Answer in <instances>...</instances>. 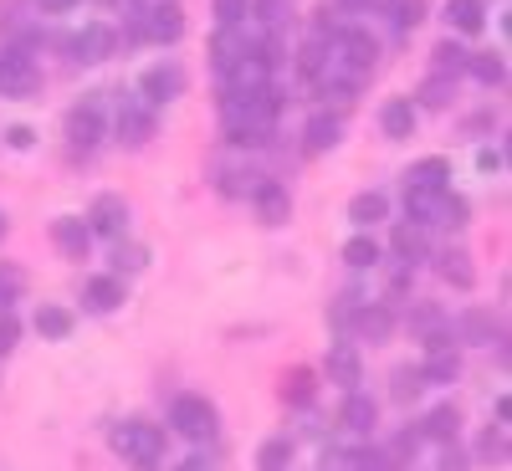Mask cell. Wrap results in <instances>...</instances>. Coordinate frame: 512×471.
Returning <instances> with one entry per match:
<instances>
[{
	"label": "cell",
	"instance_id": "cell-18",
	"mask_svg": "<svg viewBox=\"0 0 512 471\" xmlns=\"http://www.w3.org/2000/svg\"><path fill=\"white\" fill-rule=\"evenodd\" d=\"M390 328H395V318H390V308H384V303H369V308L354 313V333L369 338V344H384V338H390Z\"/></svg>",
	"mask_w": 512,
	"mask_h": 471
},
{
	"label": "cell",
	"instance_id": "cell-26",
	"mask_svg": "<svg viewBox=\"0 0 512 471\" xmlns=\"http://www.w3.org/2000/svg\"><path fill=\"white\" fill-rule=\"evenodd\" d=\"M431 441H456V431H461V410L456 405H436L431 415H425V425H420Z\"/></svg>",
	"mask_w": 512,
	"mask_h": 471
},
{
	"label": "cell",
	"instance_id": "cell-24",
	"mask_svg": "<svg viewBox=\"0 0 512 471\" xmlns=\"http://www.w3.org/2000/svg\"><path fill=\"white\" fill-rule=\"evenodd\" d=\"M446 21H451L456 31H482L487 0H446Z\"/></svg>",
	"mask_w": 512,
	"mask_h": 471
},
{
	"label": "cell",
	"instance_id": "cell-7",
	"mask_svg": "<svg viewBox=\"0 0 512 471\" xmlns=\"http://www.w3.org/2000/svg\"><path fill=\"white\" fill-rule=\"evenodd\" d=\"M359 379H364V359L354 344H333L328 349V384H338V390H359Z\"/></svg>",
	"mask_w": 512,
	"mask_h": 471
},
{
	"label": "cell",
	"instance_id": "cell-35",
	"mask_svg": "<svg viewBox=\"0 0 512 471\" xmlns=\"http://www.w3.org/2000/svg\"><path fill=\"white\" fill-rule=\"evenodd\" d=\"M482 461L487 466H507V425H492L482 436Z\"/></svg>",
	"mask_w": 512,
	"mask_h": 471
},
{
	"label": "cell",
	"instance_id": "cell-40",
	"mask_svg": "<svg viewBox=\"0 0 512 471\" xmlns=\"http://www.w3.org/2000/svg\"><path fill=\"white\" fill-rule=\"evenodd\" d=\"M436 226H466V200H461V195L446 190V200H441V221H436Z\"/></svg>",
	"mask_w": 512,
	"mask_h": 471
},
{
	"label": "cell",
	"instance_id": "cell-1",
	"mask_svg": "<svg viewBox=\"0 0 512 471\" xmlns=\"http://www.w3.org/2000/svg\"><path fill=\"white\" fill-rule=\"evenodd\" d=\"M108 441H113L118 456L139 461V466H154V461L164 456V431H159V425H149V420H123V425H113Z\"/></svg>",
	"mask_w": 512,
	"mask_h": 471
},
{
	"label": "cell",
	"instance_id": "cell-50",
	"mask_svg": "<svg viewBox=\"0 0 512 471\" xmlns=\"http://www.w3.org/2000/svg\"><path fill=\"white\" fill-rule=\"evenodd\" d=\"M338 6H349V11H364V6H369V0H338Z\"/></svg>",
	"mask_w": 512,
	"mask_h": 471
},
{
	"label": "cell",
	"instance_id": "cell-49",
	"mask_svg": "<svg viewBox=\"0 0 512 471\" xmlns=\"http://www.w3.org/2000/svg\"><path fill=\"white\" fill-rule=\"evenodd\" d=\"M482 169H502V154L497 149H482Z\"/></svg>",
	"mask_w": 512,
	"mask_h": 471
},
{
	"label": "cell",
	"instance_id": "cell-41",
	"mask_svg": "<svg viewBox=\"0 0 512 471\" xmlns=\"http://www.w3.org/2000/svg\"><path fill=\"white\" fill-rule=\"evenodd\" d=\"M287 11H292V0H256V16H262L267 26H282Z\"/></svg>",
	"mask_w": 512,
	"mask_h": 471
},
{
	"label": "cell",
	"instance_id": "cell-6",
	"mask_svg": "<svg viewBox=\"0 0 512 471\" xmlns=\"http://www.w3.org/2000/svg\"><path fill=\"white\" fill-rule=\"evenodd\" d=\"M118 139L134 144V149L154 139V108H149L144 98H128V103L118 108Z\"/></svg>",
	"mask_w": 512,
	"mask_h": 471
},
{
	"label": "cell",
	"instance_id": "cell-13",
	"mask_svg": "<svg viewBox=\"0 0 512 471\" xmlns=\"http://www.w3.org/2000/svg\"><path fill=\"white\" fill-rule=\"evenodd\" d=\"M246 52H251V41H246V36H236V26H221V31H216V41H210V62H216V72H221V77H226Z\"/></svg>",
	"mask_w": 512,
	"mask_h": 471
},
{
	"label": "cell",
	"instance_id": "cell-32",
	"mask_svg": "<svg viewBox=\"0 0 512 471\" xmlns=\"http://www.w3.org/2000/svg\"><path fill=\"white\" fill-rule=\"evenodd\" d=\"M282 400H292V405H308V400H313V374H308V369H292V374H282Z\"/></svg>",
	"mask_w": 512,
	"mask_h": 471
},
{
	"label": "cell",
	"instance_id": "cell-33",
	"mask_svg": "<svg viewBox=\"0 0 512 471\" xmlns=\"http://www.w3.org/2000/svg\"><path fill=\"white\" fill-rule=\"evenodd\" d=\"M144 262H149V251L139 246V241H118V251H113V267L118 272H144ZM113 272V277H118Z\"/></svg>",
	"mask_w": 512,
	"mask_h": 471
},
{
	"label": "cell",
	"instance_id": "cell-14",
	"mask_svg": "<svg viewBox=\"0 0 512 471\" xmlns=\"http://www.w3.org/2000/svg\"><path fill=\"white\" fill-rule=\"evenodd\" d=\"M67 139H72L77 149H93V144L103 139V118H98L93 103H82V108L67 113Z\"/></svg>",
	"mask_w": 512,
	"mask_h": 471
},
{
	"label": "cell",
	"instance_id": "cell-27",
	"mask_svg": "<svg viewBox=\"0 0 512 471\" xmlns=\"http://www.w3.org/2000/svg\"><path fill=\"white\" fill-rule=\"evenodd\" d=\"M466 72H472L477 82H487V88H497V82L507 77L502 52H466Z\"/></svg>",
	"mask_w": 512,
	"mask_h": 471
},
{
	"label": "cell",
	"instance_id": "cell-45",
	"mask_svg": "<svg viewBox=\"0 0 512 471\" xmlns=\"http://www.w3.org/2000/svg\"><path fill=\"white\" fill-rule=\"evenodd\" d=\"M31 139H36V134H31V128H21V123L6 128V144H11V149H31Z\"/></svg>",
	"mask_w": 512,
	"mask_h": 471
},
{
	"label": "cell",
	"instance_id": "cell-9",
	"mask_svg": "<svg viewBox=\"0 0 512 471\" xmlns=\"http://www.w3.org/2000/svg\"><path fill=\"white\" fill-rule=\"evenodd\" d=\"M251 195H256V216H262V226H282V221L292 216V195H287V185L262 180Z\"/></svg>",
	"mask_w": 512,
	"mask_h": 471
},
{
	"label": "cell",
	"instance_id": "cell-12",
	"mask_svg": "<svg viewBox=\"0 0 512 471\" xmlns=\"http://www.w3.org/2000/svg\"><path fill=\"white\" fill-rule=\"evenodd\" d=\"M456 374H461V354L451 349V338H436L431 359H425V369H420V379H425V384H451Z\"/></svg>",
	"mask_w": 512,
	"mask_h": 471
},
{
	"label": "cell",
	"instance_id": "cell-11",
	"mask_svg": "<svg viewBox=\"0 0 512 471\" xmlns=\"http://www.w3.org/2000/svg\"><path fill=\"white\" fill-rule=\"evenodd\" d=\"M52 241H57L67 256H77V262H82V256H88V246H93V231H88V221H82V216H57V221H52Z\"/></svg>",
	"mask_w": 512,
	"mask_h": 471
},
{
	"label": "cell",
	"instance_id": "cell-4",
	"mask_svg": "<svg viewBox=\"0 0 512 471\" xmlns=\"http://www.w3.org/2000/svg\"><path fill=\"white\" fill-rule=\"evenodd\" d=\"M139 93H144L149 108H154V103H169V98H180V93H185V67H180V62H154V67L139 77Z\"/></svg>",
	"mask_w": 512,
	"mask_h": 471
},
{
	"label": "cell",
	"instance_id": "cell-23",
	"mask_svg": "<svg viewBox=\"0 0 512 471\" xmlns=\"http://www.w3.org/2000/svg\"><path fill=\"white\" fill-rule=\"evenodd\" d=\"M410 328L425 338V344H436V338H446V313L436 303H415L410 308Z\"/></svg>",
	"mask_w": 512,
	"mask_h": 471
},
{
	"label": "cell",
	"instance_id": "cell-39",
	"mask_svg": "<svg viewBox=\"0 0 512 471\" xmlns=\"http://www.w3.org/2000/svg\"><path fill=\"white\" fill-rule=\"evenodd\" d=\"M420 390H425L420 369H400V374H395V400H415Z\"/></svg>",
	"mask_w": 512,
	"mask_h": 471
},
{
	"label": "cell",
	"instance_id": "cell-48",
	"mask_svg": "<svg viewBox=\"0 0 512 471\" xmlns=\"http://www.w3.org/2000/svg\"><path fill=\"white\" fill-rule=\"evenodd\" d=\"M41 11H67V6H77V0H36Z\"/></svg>",
	"mask_w": 512,
	"mask_h": 471
},
{
	"label": "cell",
	"instance_id": "cell-36",
	"mask_svg": "<svg viewBox=\"0 0 512 471\" xmlns=\"http://www.w3.org/2000/svg\"><path fill=\"white\" fill-rule=\"evenodd\" d=\"M344 262H349V267H359V272H364V267H374V262H379V246H374V241H369V236H354V241H349V246H344Z\"/></svg>",
	"mask_w": 512,
	"mask_h": 471
},
{
	"label": "cell",
	"instance_id": "cell-30",
	"mask_svg": "<svg viewBox=\"0 0 512 471\" xmlns=\"http://www.w3.org/2000/svg\"><path fill=\"white\" fill-rule=\"evenodd\" d=\"M395 256L410 267V262H420L425 256V231L420 226H395Z\"/></svg>",
	"mask_w": 512,
	"mask_h": 471
},
{
	"label": "cell",
	"instance_id": "cell-2",
	"mask_svg": "<svg viewBox=\"0 0 512 471\" xmlns=\"http://www.w3.org/2000/svg\"><path fill=\"white\" fill-rule=\"evenodd\" d=\"M169 425L190 441H210L216 436V405H210L205 395H180L175 405H169Z\"/></svg>",
	"mask_w": 512,
	"mask_h": 471
},
{
	"label": "cell",
	"instance_id": "cell-19",
	"mask_svg": "<svg viewBox=\"0 0 512 471\" xmlns=\"http://www.w3.org/2000/svg\"><path fill=\"white\" fill-rule=\"evenodd\" d=\"M338 420H344V431H359V436H369L374 431V420H379V405L369 400V395H349L344 400V410H338Z\"/></svg>",
	"mask_w": 512,
	"mask_h": 471
},
{
	"label": "cell",
	"instance_id": "cell-31",
	"mask_svg": "<svg viewBox=\"0 0 512 471\" xmlns=\"http://www.w3.org/2000/svg\"><path fill=\"white\" fill-rule=\"evenodd\" d=\"M497 333H502V328H497L487 313H466V318H461V338H466V344H492Z\"/></svg>",
	"mask_w": 512,
	"mask_h": 471
},
{
	"label": "cell",
	"instance_id": "cell-5",
	"mask_svg": "<svg viewBox=\"0 0 512 471\" xmlns=\"http://www.w3.org/2000/svg\"><path fill=\"white\" fill-rule=\"evenodd\" d=\"M41 88V72L31 67V57L6 52L0 57V98H31Z\"/></svg>",
	"mask_w": 512,
	"mask_h": 471
},
{
	"label": "cell",
	"instance_id": "cell-28",
	"mask_svg": "<svg viewBox=\"0 0 512 471\" xmlns=\"http://www.w3.org/2000/svg\"><path fill=\"white\" fill-rule=\"evenodd\" d=\"M287 466H292V441L287 436L262 441V451H256V471H287Z\"/></svg>",
	"mask_w": 512,
	"mask_h": 471
},
{
	"label": "cell",
	"instance_id": "cell-42",
	"mask_svg": "<svg viewBox=\"0 0 512 471\" xmlns=\"http://www.w3.org/2000/svg\"><path fill=\"white\" fill-rule=\"evenodd\" d=\"M16 338H21V323H16L11 313H0V359L16 349Z\"/></svg>",
	"mask_w": 512,
	"mask_h": 471
},
{
	"label": "cell",
	"instance_id": "cell-51",
	"mask_svg": "<svg viewBox=\"0 0 512 471\" xmlns=\"http://www.w3.org/2000/svg\"><path fill=\"white\" fill-rule=\"evenodd\" d=\"M0 236H6V216H0Z\"/></svg>",
	"mask_w": 512,
	"mask_h": 471
},
{
	"label": "cell",
	"instance_id": "cell-10",
	"mask_svg": "<svg viewBox=\"0 0 512 471\" xmlns=\"http://www.w3.org/2000/svg\"><path fill=\"white\" fill-rule=\"evenodd\" d=\"M113 47H118V36H113V26H103V21L82 26V31H77V41H72V52H77L82 62H108V57H113Z\"/></svg>",
	"mask_w": 512,
	"mask_h": 471
},
{
	"label": "cell",
	"instance_id": "cell-25",
	"mask_svg": "<svg viewBox=\"0 0 512 471\" xmlns=\"http://www.w3.org/2000/svg\"><path fill=\"white\" fill-rule=\"evenodd\" d=\"M36 333L52 338V344H62V338L72 333V313L57 308V303H41V308H36Z\"/></svg>",
	"mask_w": 512,
	"mask_h": 471
},
{
	"label": "cell",
	"instance_id": "cell-43",
	"mask_svg": "<svg viewBox=\"0 0 512 471\" xmlns=\"http://www.w3.org/2000/svg\"><path fill=\"white\" fill-rule=\"evenodd\" d=\"M216 16H221V26H241L246 0H216Z\"/></svg>",
	"mask_w": 512,
	"mask_h": 471
},
{
	"label": "cell",
	"instance_id": "cell-3",
	"mask_svg": "<svg viewBox=\"0 0 512 471\" xmlns=\"http://www.w3.org/2000/svg\"><path fill=\"white\" fill-rule=\"evenodd\" d=\"M185 36V11L175 0H154L149 11H139V41H180Z\"/></svg>",
	"mask_w": 512,
	"mask_h": 471
},
{
	"label": "cell",
	"instance_id": "cell-34",
	"mask_svg": "<svg viewBox=\"0 0 512 471\" xmlns=\"http://www.w3.org/2000/svg\"><path fill=\"white\" fill-rule=\"evenodd\" d=\"M456 72H466V52L456 41H441L436 47V77H456Z\"/></svg>",
	"mask_w": 512,
	"mask_h": 471
},
{
	"label": "cell",
	"instance_id": "cell-29",
	"mask_svg": "<svg viewBox=\"0 0 512 471\" xmlns=\"http://www.w3.org/2000/svg\"><path fill=\"white\" fill-rule=\"evenodd\" d=\"M441 277H446L451 287H472V282H477L472 256H466V251H441Z\"/></svg>",
	"mask_w": 512,
	"mask_h": 471
},
{
	"label": "cell",
	"instance_id": "cell-38",
	"mask_svg": "<svg viewBox=\"0 0 512 471\" xmlns=\"http://www.w3.org/2000/svg\"><path fill=\"white\" fill-rule=\"evenodd\" d=\"M16 292H21V272L16 267H0V313H11Z\"/></svg>",
	"mask_w": 512,
	"mask_h": 471
},
{
	"label": "cell",
	"instance_id": "cell-37",
	"mask_svg": "<svg viewBox=\"0 0 512 471\" xmlns=\"http://www.w3.org/2000/svg\"><path fill=\"white\" fill-rule=\"evenodd\" d=\"M420 103H425V108H446V103H451V77H431V82H425Z\"/></svg>",
	"mask_w": 512,
	"mask_h": 471
},
{
	"label": "cell",
	"instance_id": "cell-47",
	"mask_svg": "<svg viewBox=\"0 0 512 471\" xmlns=\"http://www.w3.org/2000/svg\"><path fill=\"white\" fill-rule=\"evenodd\" d=\"M180 471H216V466H210V461H205V456H190V461H185V466H180Z\"/></svg>",
	"mask_w": 512,
	"mask_h": 471
},
{
	"label": "cell",
	"instance_id": "cell-46",
	"mask_svg": "<svg viewBox=\"0 0 512 471\" xmlns=\"http://www.w3.org/2000/svg\"><path fill=\"white\" fill-rule=\"evenodd\" d=\"M441 471H466V456H461V451L451 446V451L441 456Z\"/></svg>",
	"mask_w": 512,
	"mask_h": 471
},
{
	"label": "cell",
	"instance_id": "cell-21",
	"mask_svg": "<svg viewBox=\"0 0 512 471\" xmlns=\"http://www.w3.org/2000/svg\"><path fill=\"white\" fill-rule=\"evenodd\" d=\"M338 134H344V118L318 113V118L308 123V134H303V149H308V154H323V149H333V144H338Z\"/></svg>",
	"mask_w": 512,
	"mask_h": 471
},
{
	"label": "cell",
	"instance_id": "cell-20",
	"mask_svg": "<svg viewBox=\"0 0 512 471\" xmlns=\"http://www.w3.org/2000/svg\"><path fill=\"white\" fill-rule=\"evenodd\" d=\"M82 303H88L93 313H113L123 303V277H93L88 287H82Z\"/></svg>",
	"mask_w": 512,
	"mask_h": 471
},
{
	"label": "cell",
	"instance_id": "cell-17",
	"mask_svg": "<svg viewBox=\"0 0 512 471\" xmlns=\"http://www.w3.org/2000/svg\"><path fill=\"white\" fill-rule=\"evenodd\" d=\"M446 180H451V164H446L441 154H431V159L410 164V180H405V190H446Z\"/></svg>",
	"mask_w": 512,
	"mask_h": 471
},
{
	"label": "cell",
	"instance_id": "cell-8",
	"mask_svg": "<svg viewBox=\"0 0 512 471\" xmlns=\"http://www.w3.org/2000/svg\"><path fill=\"white\" fill-rule=\"evenodd\" d=\"M123 226H128V200H123V195H98L93 210H88V231H98V236H123Z\"/></svg>",
	"mask_w": 512,
	"mask_h": 471
},
{
	"label": "cell",
	"instance_id": "cell-22",
	"mask_svg": "<svg viewBox=\"0 0 512 471\" xmlns=\"http://www.w3.org/2000/svg\"><path fill=\"white\" fill-rule=\"evenodd\" d=\"M384 210H390V200H384L379 190H364V195L349 200V221H354L359 231H369L374 221H384Z\"/></svg>",
	"mask_w": 512,
	"mask_h": 471
},
{
	"label": "cell",
	"instance_id": "cell-15",
	"mask_svg": "<svg viewBox=\"0 0 512 471\" xmlns=\"http://www.w3.org/2000/svg\"><path fill=\"white\" fill-rule=\"evenodd\" d=\"M441 200H446V190H405V216H410V226H436L441 221Z\"/></svg>",
	"mask_w": 512,
	"mask_h": 471
},
{
	"label": "cell",
	"instance_id": "cell-44",
	"mask_svg": "<svg viewBox=\"0 0 512 471\" xmlns=\"http://www.w3.org/2000/svg\"><path fill=\"white\" fill-rule=\"evenodd\" d=\"M420 21V0H395V26H415Z\"/></svg>",
	"mask_w": 512,
	"mask_h": 471
},
{
	"label": "cell",
	"instance_id": "cell-16",
	"mask_svg": "<svg viewBox=\"0 0 512 471\" xmlns=\"http://www.w3.org/2000/svg\"><path fill=\"white\" fill-rule=\"evenodd\" d=\"M415 103L410 98H390V103H384V113H379V128H384V134H390V139H410L415 134Z\"/></svg>",
	"mask_w": 512,
	"mask_h": 471
}]
</instances>
